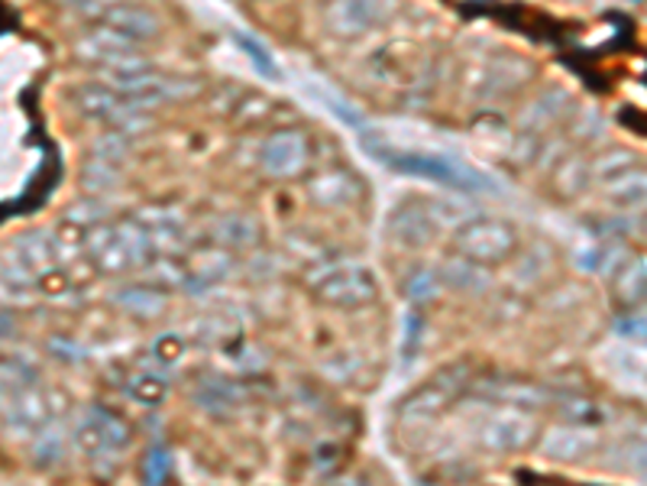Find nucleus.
Instances as JSON below:
<instances>
[{
    "instance_id": "obj_1",
    "label": "nucleus",
    "mask_w": 647,
    "mask_h": 486,
    "mask_svg": "<svg viewBox=\"0 0 647 486\" xmlns=\"http://www.w3.org/2000/svg\"><path fill=\"white\" fill-rule=\"evenodd\" d=\"M62 260H65V250H62L55 230L33 227V230H23L10 240L7 260L0 266V276L17 279V282H36L43 272L62 266Z\"/></svg>"
},
{
    "instance_id": "obj_2",
    "label": "nucleus",
    "mask_w": 647,
    "mask_h": 486,
    "mask_svg": "<svg viewBox=\"0 0 647 486\" xmlns=\"http://www.w3.org/2000/svg\"><path fill=\"white\" fill-rule=\"evenodd\" d=\"M104 85L127 94L129 101H136L139 107H159L169 101H185L195 97L201 91V82L195 79H178V75H163L156 69H139V72H104L101 75Z\"/></svg>"
},
{
    "instance_id": "obj_3",
    "label": "nucleus",
    "mask_w": 647,
    "mask_h": 486,
    "mask_svg": "<svg viewBox=\"0 0 647 486\" xmlns=\"http://www.w3.org/2000/svg\"><path fill=\"white\" fill-rule=\"evenodd\" d=\"M453 247L476 263L495 266L515 254L518 234L512 224L499 218H470L453 230Z\"/></svg>"
},
{
    "instance_id": "obj_4",
    "label": "nucleus",
    "mask_w": 647,
    "mask_h": 486,
    "mask_svg": "<svg viewBox=\"0 0 647 486\" xmlns=\"http://www.w3.org/2000/svg\"><path fill=\"white\" fill-rule=\"evenodd\" d=\"M75 104L91 121H104V124H111V127H117V131L124 133L149 131L153 127V121L143 114L146 107H139L136 101H129L127 94H121V91L104 85V82H91V85L75 89Z\"/></svg>"
},
{
    "instance_id": "obj_5",
    "label": "nucleus",
    "mask_w": 647,
    "mask_h": 486,
    "mask_svg": "<svg viewBox=\"0 0 647 486\" xmlns=\"http://www.w3.org/2000/svg\"><path fill=\"white\" fill-rule=\"evenodd\" d=\"M314 296L334 309H366L379 302V279L369 266H337L314 282Z\"/></svg>"
},
{
    "instance_id": "obj_6",
    "label": "nucleus",
    "mask_w": 647,
    "mask_h": 486,
    "mask_svg": "<svg viewBox=\"0 0 647 486\" xmlns=\"http://www.w3.org/2000/svg\"><path fill=\"white\" fill-rule=\"evenodd\" d=\"M79 55L101 65L104 72H139L153 69V62L143 55V43L129 40L124 33L111 30L107 23H97L79 40Z\"/></svg>"
},
{
    "instance_id": "obj_7",
    "label": "nucleus",
    "mask_w": 647,
    "mask_h": 486,
    "mask_svg": "<svg viewBox=\"0 0 647 486\" xmlns=\"http://www.w3.org/2000/svg\"><path fill=\"white\" fill-rule=\"evenodd\" d=\"M541 435V425L538 418L531 415V409H515V405H505L499 412H492L482 425H479V444L492 454H518V451H528L531 444L538 442Z\"/></svg>"
},
{
    "instance_id": "obj_8",
    "label": "nucleus",
    "mask_w": 647,
    "mask_h": 486,
    "mask_svg": "<svg viewBox=\"0 0 647 486\" xmlns=\"http://www.w3.org/2000/svg\"><path fill=\"white\" fill-rule=\"evenodd\" d=\"M395 10V0H327L321 10L324 30L341 37V40H356L386 23L388 13Z\"/></svg>"
},
{
    "instance_id": "obj_9",
    "label": "nucleus",
    "mask_w": 647,
    "mask_h": 486,
    "mask_svg": "<svg viewBox=\"0 0 647 486\" xmlns=\"http://www.w3.org/2000/svg\"><path fill=\"white\" fill-rule=\"evenodd\" d=\"M386 163L392 169H398L401 176H421L440 182L447 188H457V192H492L495 185L482 173H473L453 159H443V156H386Z\"/></svg>"
},
{
    "instance_id": "obj_10",
    "label": "nucleus",
    "mask_w": 647,
    "mask_h": 486,
    "mask_svg": "<svg viewBox=\"0 0 647 486\" xmlns=\"http://www.w3.org/2000/svg\"><path fill=\"white\" fill-rule=\"evenodd\" d=\"M467 386V376H463V366H453V370H443L437 373L431 383H425L421 390H415L411 396L401 402L398 409V418L405 425H428L437 415L447 412V405L457 399V393Z\"/></svg>"
},
{
    "instance_id": "obj_11",
    "label": "nucleus",
    "mask_w": 647,
    "mask_h": 486,
    "mask_svg": "<svg viewBox=\"0 0 647 486\" xmlns=\"http://www.w3.org/2000/svg\"><path fill=\"white\" fill-rule=\"evenodd\" d=\"M311 159V146L307 136L295 127L289 131H275L265 136L262 149H259V166L262 173L272 178H295L307 169Z\"/></svg>"
},
{
    "instance_id": "obj_12",
    "label": "nucleus",
    "mask_w": 647,
    "mask_h": 486,
    "mask_svg": "<svg viewBox=\"0 0 647 486\" xmlns=\"http://www.w3.org/2000/svg\"><path fill=\"white\" fill-rule=\"evenodd\" d=\"M599 444H603V438H599L596 425H570V422H563L557 428L538 435V451L544 457H551V461H561V464H576V461L596 454Z\"/></svg>"
},
{
    "instance_id": "obj_13",
    "label": "nucleus",
    "mask_w": 647,
    "mask_h": 486,
    "mask_svg": "<svg viewBox=\"0 0 647 486\" xmlns=\"http://www.w3.org/2000/svg\"><path fill=\"white\" fill-rule=\"evenodd\" d=\"M52 418V409H49V399L45 393L30 383L27 390H20L13 402L3 409L0 415V425L10 438H33V432H40L45 422Z\"/></svg>"
},
{
    "instance_id": "obj_14",
    "label": "nucleus",
    "mask_w": 647,
    "mask_h": 486,
    "mask_svg": "<svg viewBox=\"0 0 647 486\" xmlns=\"http://www.w3.org/2000/svg\"><path fill=\"white\" fill-rule=\"evenodd\" d=\"M440 224L443 221H440V215H437L434 208L421 205V201H411V205H401V208L392 215V221H388V237H392L398 247H405V250H421V247L434 244Z\"/></svg>"
},
{
    "instance_id": "obj_15",
    "label": "nucleus",
    "mask_w": 647,
    "mask_h": 486,
    "mask_svg": "<svg viewBox=\"0 0 647 486\" xmlns=\"http://www.w3.org/2000/svg\"><path fill=\"white\" fill-rule=\"evenodd\" d=\"M101 23H107L111 30L124 33L129 40H136V43H149V40H156V37L163 33V20H159L156 10L139 7V3H127V0L111 3V7L104 10Z\"/></svg>"
},
{
    "instance_id": "obj_16",
    "label": "nucleus",
    "mask_w": 647,
    "mask_h": 486,
    "mask_svg": "<svg viewBox=\"0 0 647 486\" xmlns=\"http://www.w3.org/2000/svg\"><path fill=\"white\" fill-rule=\"evenodd\" d=\"M363 195V182L349 169H324L307 178V198L317 208H346Z\"/></svg>"
},
{
    "instance_id": "obj_17",
    "label": "nucleus",
    "mask_w": 647,
    "mask_h": 486,
    "mask_svg": "<svg viewBox=\"0 0 647 486\" xmlns=\"http://www.w3.org/2000/svg\"><path fill=\"white\" fill-rule=\"evenodd\" d=\"M440 282L443 286H450V289H457V292H470V296H479V292H486L489 286H492V276H489V269L482 263H476L470 257H463V254H453L447 263L440 266Z\"/></svg>"
},
{
    "instance_id": "obj_18",
    "label": "nucleus",
    "mask_w": 647,
    "mask_h": 486,
    "mask_svg": "<svg viewBox=\"0 0 647 486\" xmlns=\"http://www.w3.org/2000/svg\"><path fill=\"white\" fill-rule=\"evenodd\" d=\"M166 302H169L166 292L156 289V286H124V289L114 292V306L133 314V318H143V321L159 318L166 311Z\"/></svg>"
},
{
    "instance_id": "obj_19",
    "label": "nucleus",
    "mask_w": 647,
    "mask_h": 486,
    "mask_svg": "<svg viewBox=\"0 0 647 486\" xmlns=\"http://www.w3.org/2000/svg\"><path fill=\"white\" fill-rule=\"evenodd\" d=\"M486 396L505 402V405H515V409H541V405L551 402V393L544 386L528 383V380H492L486 386Z\"/></svg>"
},
{
    "instance_id": "obj_20",
    "label": "nucleus",
    "mask_w": 647,
    "mask_h": 486,
    "mask_svg": "<svg viewBox=\"0 0 647 486\" xmlns=\"http://www.w3.org/2000/svg\"><path fill=\"white\" fill-rule=\"evenodd\" d=\"M215 240L227 250H250L262 240V227L250 215H227L215 224Z\"/></svg>"
},
{
    "instance_id": "obj_21",
    "label": "nucleus",
    "mask_w": 647,
    "mask_h": 486,
    "mask_svg": "<svg viewBox=\"0 0 647 486\" xmlns=\"http://www.w3.org/2000/svg\"><path fill=\"white\" fill-rule=\"evenodd\" d=\"M65 447H69V438H65V428L59 422H45L40 432H33V442H30V454H33V467L40 471H52L62 464L65 457Z\"/></svg>"
},
{
    "instance_id": "obj_22",
    "label": "nucleus",
    "mask_w": 647,
    "mask_h": 486,
    "mask_svg": "<svg viewBox=\"0 0 647 486\" xmlns=\"http://www.w3.org/2000/svg\"><path fill=\"white\" fill-rule=\"evenodd\" d=\"M605 192V198L612 201V205H618V208H635V205H645V192H647V182L645 173H641V166H635V169H628V173H618V176L605 178L599 182Z\"/></svg>"
},
{
    "instance_id": "obj_23",
    "label": "nucleus",
    "mask_w": 647,
    "mask_h": 486,
    "mask_svg": "<svg viewBox=\"0 0 647 486\" xmlns=\"http://www.w3.org/2000/svg\"><path fill=\"white\" fill-rule=\"evenodd\" d=\"M612 286H615V296L625 309L641 306L645 302V257L625 260L622 269L612 272Z\"/></svg>"
},
{
    "instance_id": "obj_24",
    "label": "nucleus",
    "mask_w": 647,
    "mask_h": 486,
    "mask_svg": "<svg viewBox=\"0 0 647 486\" xmlns=\"http://www.w3.org/2000/svg\"><path fill=\"white\" fill-rule=\"evenodd\" d=\"M30 383H36V373H33L27 363L0 356V415H3V409L13 402V396H17L20 390H27Z\"/></svg>"
},
{
    "instance_id": "obj_25",
    "label": "nucleus",
    "mask_w": 647,
    "mask_h": 486,
    "mask_svg": "<svg viewBox=\"0 0 647 486\" xmlns=\"http://www.w3.org/2000/svg\"><path fill=\"white\" fill-rule=\"evenodd\" d=\"M563 104H566V91H547V94H541V97L524 111L521 127H524V131H541V127H547L551 121L561 117Z\"/></svg>"
},
{
    "instance_id": "obj_26",
    "label": "nucleus",
    "mask_w": 647,
    "mask_h": 486,
    "mask_svg": "<svg viewBox=\"0 0 647 486\" xmlns=\"http://www.w3.org/2000/svg\"><path fill=\"white\" fill-rule=\"evenodd\" d=\"M87 412H91L94 422L101 425V432H104V438H107L114 454L127 451L129 444H133V432H129V425L117 415V412H111V409H104V405H87Z\"/></svg>"
},
{
    "instance_id": "obj_27",
    "label": "nucleus",
    "mask_w": 647,
    "mask_h": 486,
    "mask_svg": "<svg viewBox=\"0 0 647 486\" xmlns=\"http://www.w3.org/2000/svg\"><path fill=\"white\" fill-rule=\"evenodd\" d=\"M589 166V176L596 178V182H605V178L618 176V173H628V169H635L638 166V156L632 153V149H605L599 153L593 163H586Z\"/></svg>"
},
{
    "instance_id": "obj_28",
    "label": "nucleus",
    "mask_w": 647,
    "mask_h": 486,
    "mask_svg": "<svg viewBox=\"0 0 647 486\" xmlns=\"http://www.w3.org/2000/svg\"><path fill=\"white\" fill-rule=\"evenodd\" d=\"M121 185V166L107 163V159H91L82 173V188L91 195H104V192H114Z\"/></svg>"
},
{
    "instance_id": "obj_29",
    "label": "nucleus",
    "mask_w": 647,
    "mask_h": 486,
    "mask_svg": "<svg viewBox=\"0 0 647 486\" xmlns=\"http://www.w3.org/2000/svg\"><path fill=\"white\" fill-rule=\"evenodd\" d=\"M129 396L136 399V402H143V405H149V409H156V405H163L166 396H169V383L163 380V376H156V373H136L133 380H129Z\"/></svg>"
},
{
    "instance_id": "obj_30",
    "label": "nucleus",
    "mask_w": 647,
    "mask_h": 486,
    "mask_svg": "<svg viewBox=\"0 0 647 486\" xmlns=\"http://www.w3.org/2000/svg\"><path fill=\"white\" fill-rule=\"evenodd\" d=\"M75 444L82 447V454L87 457H104V454H114L111 451V444L104 438V432H101V425L94 422V415L85 409V415L79 418V425H75Z\"/></svg>"
},
{
    "instance_id": "obj_31",
    "label": "nucleus",
    "mask_w": 647,
    "mask_h": 486,
    "mask_svg": "<svg viewBox=\"0 0 647 486\" xmlns=\"http://www.w3.org/2000/svg\"><path fill=\"white\" fill-rule=\"evenodd\" d=\"M129 153H133V136L124 131H117V127L94 143V156H97V159H107V163H114V166H121Z\"/></svg>"
},
{
    "instance_id": "obj_32",
    "label": "nucleus",
    "mask_w": 647,
    "mask_h": 486,
    "mask_svg": "<svg viewBox=\"0 0 647 486\" xmlns=\"http://www.w3.org/2000/svg\"><path fill=\"white\" fill-rule=\"evenodd\" d=\"M557 412H561L563 422H570V425H596V422H599V409H596L593 399L583 396L561 399V402H557Z\"/></svg>"
},
{
    "instance_id": "obj_33",
    "label": "nucleus",
    "mask_w": 647,
    "mask_h": 486,
    "mask_svg": "<svg viewBox=\"0 0 647 486\" xmlns=\"http://www.w3.org/2000/svg\"><path fill=\"white\" fill-rule=\"evenodd\" d=\"M107 218V205H101L97 201V195L94 198H82V201H75L65 215H62V221L75 224V227H82L87 230L91 224H101Z\"/></svg>"
},
{
    "instance_id": "obj_34",
    "label": "nucleus",
    "mask_w": 647,
    "mask_h": 486,
    "mask_svg": "<svg viewBox=\"0 0 647 486\" xmlns=\"http://www.w3.org/2000/svg\"><path fill=\"white\" fill-rule=\"evenodd\" d=\"M440 289H443V282H440V276H437L434 269H418V272L405 282V292H408L415 302L437 299V296H440Z\"/></svg>"
},
{
    "instance_id": "obj_35",
    "label": "nucleus",
    "mask_w": 647,
    "mask_h": 486,
    "mask_svg": "<svg viewBox=\"0 0 647 486\" xmlns=\"http://www.w3.org/2000/svg\"><path fill=\"white\" fill-rule=\"evenodd\" d=\"M237 43H240V49L257 62V69L265 75V79H279V69H275V59L262 49V43H259L257 37H250V33H237Z\"/></svg>"
},
{
    "instance_id": "obj_36",
    "label": "nucleus",
    "mask_w": 647,
    "mask_h": 486,
    "mask_svg": "<svg viewBox=\"0 0 647 486\" xmlns=\"http://www.w3.org/2000/svg\"><path fill=\"white\" fill-rule=\"evenodd\" d=\"M198 402H201V409H208V412H230V409L237 405V396H233L230 386L208 383V386L198 393Z\"/></svg>"
},
{
    "instance_id": "obj_37",
    "label": "nucleus",
    "mask_w": 647,
    "mask_h": 486,
    "mask_svg": "<svg viewBox=\"0 0 647 486\" xmlns=\"http://www.w3.org/2000/svg\"><path fill=\"white\" fill-rule=\"evenodd\" d=\"M143 474H146L149 484H163V480L169 477V454L156 447V451L143 461Z\"/></svg>"
},
{
    "instance_id": "obj_38",
    "label": "nucleus",
    "mask_w": 647,
    "mask_h": 486,
    "mask_svg": "<svg viewBox=\"0 0 647 486\" xmlns=\"http://www.w3.org/2000/svg\"><path fill=\"white\" fill-rule=\"evenodd\" d=\"M153 354H156L159 363H178L181 354H185V344H181V338H178V334H163V338L156 341Z\"/></svg>"
},
{
    "instance_id": "obj_39",
    "label": "nucleus",
    "mask_w": 647,
    "mask_h": 486,
    "mask_svg": "<svg viewBox=\"0 0 647 486\" xmlns=\"http://www.w3.org/2000/svg\"><path fill=\"white\" fill-rule=\"evenodd\" d=\"M418 338H421V318L415 311L405 314V356H415V348H418Z\"/></svg>"
},
{
    "instance_id": "obj_40",
    "label": "nucleus",
    "mask_w": 647,
    "mask_h": 486,
    "mask_svg": "<svg viewBox=\"0 0 647 486\" xmlns=\"http://www.w3.org/2000/svg\"><path fill=\"white\" fill-rule=\"evenodd\" d=\"M49 351H55L59 360H69V363H79V360L85 356V351H82L79 344H72V341H65V338H52V341H49Z\"/></svg>"
},
{
    "instance_id": "obj_41",
    "label": "nucleus",
    "mask_w": 647,
    "mask_h": 486,
    "mask_svg": "<svg viewBox=\"0 0 647 486\" xmlns=\"http://www.w3.org/2000/svg\"><path fill=\"white\" fill-rule=\"evenodd\" d=\"M62 3L72 7V10H79V13H85V17H104V10L111 3H117V0H62Z\"/></svg>"
},
{
    "instance_id": "obj_42",
    "label": "nucleus",
    "mask_w": 647,
    "mask_h": 486,
    "mask_svg": "<svg viewBox=\"0 0 647 486\" xmlns=\"http://www.w3.org/2000/svg\"><path fill=\"white\" fill-rule=\"evenodd\" d=\"M618 324H622V328H618L622 334H638V338H645V314H641V311H638V314H628V318L618 321Z\"/></svg>"
}]
</instances>
